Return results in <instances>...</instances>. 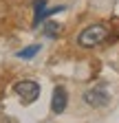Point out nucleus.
<instances>
[{
    "mask_svg": "<svg viewBox=\"0 0 119 123\" xmlns=\"http://www.w3.org/2000/svg\"><path fill=\"white\" fill-rule=\"evenodd\" d=\"M13 92L24 101V103H31L40 97V84L35 79H22L18 84H13Z\"/></svg>",
    "mask_w": 119,
    "mask_h": 123,
    "instance_id": "f03ea898",
    "label": "nucleus"
},
{
    "mask_svg": "<svg viewBox=\"0 0 119 123\" xmlns=\"http://www.w3.org/2000/svg\"><path fill=\"white\" fill-rule=\"evenodd\" d=\"M88 105H93V108H101V105H106L108 103V92L104 86H97V88H91V90H86L84 92V97H82Z\"/></svg>",
    "mask_w": 119,
    "mask_h": 123,
    "instance_id": "7ed1b4c3",
    "label": "nucleus"
},
{
    "mask_svg": "<svg viewBox=\"0 0 119 123\" xmlns=\"http://www.w3.org/2000/svg\"><path fill=\"white\" fill-rule=\"evenodd\" d=\"M108 37H110V26L104 24V22H95V24H88L86 29L79 31L77 46H82V49H95L101 42H106Z\"/></svg>",
    "mask_w": 119,
    "mask_h": 123,
    "instance_id": "f257e3e1",
    "label": "nucleus"
},
{
    "mask_svg": "<svg viewBox=\"0 0 119 123\" xmlns=\"http://www.w3.org/2000/svg\"><path fill=\"white\" fill-rule=\"evenodd\" d=\"M66 103H68V95H66V90L62 86H55L53 90V99H51V110L55 114H62L66 110Z\"/></svg>",
    "mask_w": 119,
    "mask_h": 123,
    "instance_id": "20e7f679",
    "label": "nucleus"
},
{
    "mask_svg": "<svg viewBox=\"0 0 119 123\" xmlns=\"http://www.w3.org/2000/svg\"><path fill=\"white\" fill-rule=\"evenodd\" d=\"M40 49H42L40 44H31V46H26V49H20V51L16 53V57H18V59H33V57L40 53Z\"/></svg>",
    "mask_w": 119,
    "mask_h": 123,
    "instance_id": "423d86ee",
    "label": "nucleus"
},
{
    "mask_svg": "<svg viewBox=\"0 0 119 123\" xmlns=\"http://www.w3.org/2000/svg\"><path fill=\"white\" fill-rule=\"evenodd\" d=\"M33 9H35V15L40 11H44V9H46V0H35V2H33Z\"/></svg>",
    "mask_w": 119,
    "mask_h": 123,
    "instance_id": "6e6552de",
    "label": "nucleus"
},
{
    "mask_svg": "<svg viewBox=\"0 0 119 123\" xmlns=\"http://www.w3.org/2000/svg\"><path fill=\"white\" fill-rule=\"evenodd\" d=\"M57 31H60V24L49 22L46 26H44V35H46V37H55V35H57Z\"/></svg>",
    "mask_w": 119,
    "mask_h": 123,
    "instance_id": "0eeeda50",
    "label": "nucleus"
},
{
    "mask_svg": "<svg viewBox=\"0 0 119 123\" xmlns=\"http://www.w3.org/2000/svg\"><path fill=\"white\" fill-rule=\"evenodd\" d=\"M60 11H64V7H62V5H60V7H46L44 11H40L35 18H33V24L38 26L40 22H44L46 18H51V15H55V13H60Z\"/></svg>",
    "mask_w": 119,
    "mask_h": 123,
    "instance_id": "39448f33",
    "label": "nucleus"
}]
</instances>
